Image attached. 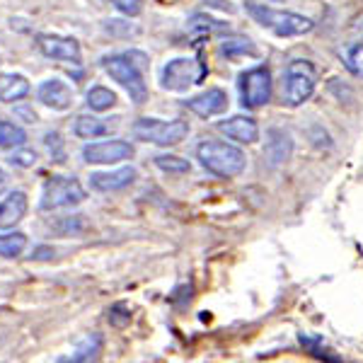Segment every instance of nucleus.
Masks as SVG:
<instances>
[{"label":"nucleus","mask_w":363,"mask_h":363,"mask_svg":"<svg viewBox=\"0 0 363 363\" xmlns=\"http://www.w3.org/2000/svg\"><path fill=\"white\" fill-rule=\"evenodd\" d=\"M186 107H189L196 116L206 119V116L223 112V109L228 107V95L223 90H218V87H213V90H206L196 97H189L186 99Z\"/></svg>","instance_id":"13"},{"label":"nucleus","mask_w":363,"mask_h":363,"mask_svg":"<svg viewBox=\"0 0 363 363\" xmlns=\"http://www.w3.org/2000/svg\"><path fill=\"white\" fill-rule=\"evenodd\" d=\"M223 29H228L225 22L213 20V17H208V15H194L189 20V34L194 39H203V42H206V37H211L213 32H223Z\"/></svg>","instance_id":"19"},{"label":"nucleus","mask_w":363,"mask_h":363,"mask_svg":"<svg viewBox=\"0 0 363 363\" xmlns=\"http://www.w3.org/2000/svg\"><path fill=\"white\" fill-rule=\"evenodd\" d=\"M13 162L15 165H22V167H29L37 162V153L34 150H20L17 155H13Z\"/></svg>","instance_id":"30"},{"label":"nucleus","mask_w":363,"mask_h":363,"mask_svg":"<svg viewBox=\"0 0 363 363\" xmlns=\"http://www.w3.org/2000/svg\"><path fill=\"white\" fill-rule=\"evenodd\" d=\"M160 3H165V0H160Z\"/></svg>","instance_id":"32"},{"label":"nucleus","mask_w":363,"mask_h":363,"mask_svg":"<svg viewBox=\"0 0 363 363\" xmlns=\"http://www.w3.org/2000/svg\"><path fill=\"white\" fill-rule=\"evenodd\" d=\"M109 131H112V126L95 119V116H78V121H75V136H80V138L104 136V133H109Z\"/></svg>","instance_id":"21"},{"label":"nucleus","mask_w":363,"mask_h":363,"mask_svg":"<svg viewBox=\"0 0 363 363\" xmlns=\"http://www.w3.org/2000/svg\"><path fill=\"white\" fill-rule=\"evenodd\" d=\"M128 320H131V313H128L126 303H116V306H112V310H109V325L126 327Z\"/></svg>","instance_id":"28"},{"label":"nucleus","mask_w":363,"mask_h":363,"mask_svg":"<svg viewBox=\"0 0 363 363\" xmlns=\"http://www.w3.org/2000/svg\"><path fill=\"white\" fill-rule=\"evenodd\" d=\"M27 213V194L25 191H13L0 201V230L15 228Z\"/></svg>","instance_id":"15"},{"label":"nucleus","mask_w":363,"mask_h":363,"mask_svg":"<svg viewBox=\"0 0 363 363\" xmlns=\"http://www.w3.org/2000/svg\"><path fill=\"white\" fill-rule=\"evenodd\" d=\"M85 189L75 177H49L44 186V196L39 208L42 211H58V208H70L78 206L80 201H85Z\"/></svg>","instance_id":"6"},{"label":"nucleus","mask_w":363,"mask_h":363,"mask_svg":"<svg viewBox=\"0 0 363 363\" xmlns=\"http://www.w3.org/2000/svg\"><path fill=\"white\" fill-rule=\"evenodd\" d=\"M298 342L303 344V349L308 351V354H313L315 359H320L322 363H342L339 356L332 354L330 349L325 347V342H322L320 337H310V335H298Z\"/></svg>","instance_id":"20"},{"label":"nucleus","mask_w":363,"mask_h":363,"mask_svg":"<svg viewBox=\"0 0 363 363\" xmlns=\"http://www.w3.org/2000/svg\"><path fill=\"white\" fill-rule=\"evenodd\" d=\"M39 49L44 56L56 58V61L80 63V44L73 37H56V34H42L37 39Z\"/></svg>","instance_id":"10"},{"label":"nucleus","mask_w":363,"mask_h":363,"mask_svg":"<svg viewBox=\"0 0 363 363\" xmlns=\"http://www.w3.org/2000/svg\"><path fill=\"white\" fill-rule=\"evenodd\" d=\"M218 131L223 133V136L238 140V143H255L257 138H259V126H257L255 119H250V116H230V119L225 121H218Z\"/></svg>","instance_id":"11"},{"label":"nucleus","mask_w":363,"mask_h":363,"mask_svg":"<svg viewBox=\"0 0 363 363\" xmlns=\"http://www.w3.org/2000/svg\"><path fill=\"white\" fill-rule=\"evenodd\" d=\"M39 102L46 104L49 109H68L73 104V90L58 78H51L39 85Z\"/></svg>","instance_id":"14"},{"label":"nucleus","mask_w":363,"mask_h":363,"mask_svg":"<svg viewBox=\"0 0 363 363\" xmlns=\"http://www.w3.org/2000/svg\"><path fill=\"white\" fill-rule=\"evenodd\" d=\"M29 97V80L20 73L0 75V102H20Z\"/></svg>","instance_id":"17"},{"label":"nucleus","mask_w":363,"mask_h":363,"mask_svg":"<svg viewBox=\"0 0 363 363\" xmlns=\"http://www.w3.org/2000/svg\"><path fill=\"white\" fill-rule=\"evenodd\" d=\"M247 13L252 15V20H255L257 25L274 32L277 37H301V34L313 32V27H315V22L306 15L269 8V5L252 3V0L247 3Z\"/></svg>","instance_id":"3"},{"label":"nucleus","mask_w":363,"mask_h":363,"mask_svg":"<svg viewBox=\"0 0 363 363\" xmlns=\"http://www.w3.org/2000/svg\"><path fill=\"white\" fill-rule=\"evenodd\" d=\"M87 104H90V109H95V112H107V109H112L116 104V95L109 87L97 85L87 92Z\"/></svg>","instance_id":"22"},{"label":"nucleus","mask_w":363,"mask_h":363,"mask_svg":"<svg viewBox=\"0 0 363 363\" xmlns=\"http://www.w3.org/2000/svg\"><path fill=\"white\" fill-rule=\"evenodd\" d=\"M220 54L228 58H235V56H250L255 54V44L245 37H235V39H225L223 46H220Z\"/></svg>","instance_id":"26"},{"label":"nucleus","mask_w":363,"mask_h":363,"mask_svg":"<svg viewBox=\"0 0 363 363\" xmlns=\"http://www.w3.org/2000/svg\"><path fill=\"white\" fill-rule=\"evenodd\" d=\"M133 145L128 140H104V143H90L83 148V160L92 165H114V162L133 157Z\"/></svg>","instance_id":"9"},{"label":"nucleus","mask_w":363,"mask_h":363,"mask_svg":"<svg viewBox=\"0 0 363 363\" xmlns=\"http://www.w3.org/2000/svg\"><path fill=\"white\" fill-rule=\"evenodd\" d=\"M344 63L354 75L363 78V44H354L349 46V51L344 54Z\"/></svg>","instance_id":"27"},{"label":"nucleus","mask_w":363,"mask_h":363,"mask_svg":"<svg viewBox=\"0 0 363 363\" xmlns=\"http://www.w3.org/2000/svg\"><path fill=\"white\" fill-rule=\"evenodd\" d=\"M240 104L247 109L264 107L272 97V73L267 66L250 68L240 75Z\"/></svg>","instance_id":"8"},{"label":"nucleus","mask_w":363,"mask_h":363,"mask_svg":"<svg viewBox=\"0 0 363 363\" xmlns=\"http://www.w3.org/2000/svg\"><path fill=\"white\" fill-rule=\"evenodd\" d=\"M196 157L201 167H206L216 177H235L245 169L247 160L238 145H230L225 140H203L196 145Z\"/></svg>","instance_id":"2"},{"label":"nucleus","mask_w":363,"mask_h":363,"mask_svg":"<svg viewBox=\"0 0 363 363\" xmlns=\"http://www.w3.org/2000/svg\"><path fill=\"white\" fill-rule=\"evenodd\" d=\"M114 8L119 10V13H124L126 17H136L140 13V5H143V0H112Z\"/></svg>","instance_id":"29"},{"label":"nucleus","mask_w":363,"mask_h":363,"mask_svg":"<svg viewBox=\"0 0 363 363\" xmlns=\"http://www.w3.org/2000/svg\"><path fill=\"white\" fill-rule=\"evenodd\" d=\"M133 133L145 140V143H155V145H177L179 140H184V136L189 133V124L184 119H174V121H160V119H138L133 124Z\"/></svg>","instance_id":"7"},{"label":"nucleus","mask_w":363,"mask_h":363,"mask_svg":"<svg viewBox=\"0 0 363 363\" xmlns=\"http://www.w3.org/2000/svg\"><path fill=\"white\" fill-rule=\"evenodd\" d=\"M25 128H20L13 121L0 119V148H15V145L25 143Z\"/></svg>","instance_id":"24"},{"label":"nucleus","mask_w":363,"mask_h":363,"mask_svg":"<svg viewBox=\"0 0 363 363\" xmlns=\"http://www.w3.org/2000/svg\"><path fill=\"white\" fill-rule=\"evenodd\" d=\"M206 78L203 58H174L160 73V85L172 92H184Z\"/></svg>","instance_id":"4"},{"label":"nucleus","mask_w":363,"mask_h":363,"mask_svg":"<svg viewBox=\"0 0 363 363\" xmlns=\"http://www.w3.org/2000/svg\"><path fill=\"white\" fill-rule=\"evenodd\" d=\"M140 66H148V56L138 54V51L102 58V68L124 87L128 92V97L133 99V104H143L145 99H148V87H145Z\"/></svg>","instance_id":"1"},{"label":"nucleus","mask_w":363,"mask_h":363,"mask_svg":"<svg viewBox=\"0 0 363 363\" xmlns=\"http://www.w3.org/2000/svg\"><path fill=\"white\" fill-rule=\"evenodd\" d=\"M5 189H8V174H5L3 169H0V194H3Z\"/></svg>","instance_id":"31"},{"label":"nucleus","mask_w":363,"mask_h":363,"mask_svg":"<svg viewBox=\"0 0 363 363\" xmlns=\"http://www.w3.org/2000/svg\"><path fill=\"white\" fill-rule=\"evenodd\" d=\"M99 349H102V337L99 335H87L83 342L78 344L68 356H63L58 363H92L97 359Z\"/></svg>","instance_id":"18"},{"label":"nucleus","mask_w":363,"mask_h":363,"mask_svg":"<svg viewBox=\"0 0 363 363\" xmlns=\"http://www.w3.org/2000/svg\"><path fill=\"white\" fill-rule=\"evenodd\" d=\"M136 174L138 172L133 167H121V169H114V172H95L90 177V184H92V189L109 194V191H121V189H126L128 184H133Z\"/></svg>","instance_id":"12"},{"label":"nucleus","mask_w":363,"mask_h":363,"mask_svg":"<svg viewBox=\"0 0 363 363\" xmlns=\"http://www.w3.org/2000/svg\"><path fill=\"white\" fill-rule=\"evenodd\" d=\"M291 150H294V143H291L289 133L279 131V128H272L267 138V160L272 162L274 167H279L289 160Z\"/></svg>","instance_id":"16"},{"label":"nucleus","mask_w":363,"mask_h":363,"mask_svg":"<svg viewBox=\"0 0 363 363\" xmlns=\"http://www.w3.org/2000/svg\"><path fill=\"white\" fill-rule=\"evenodd\" d=\"M155 167L162 169L165 174H184L191 169L189 160H184V157H179V155H157Z\"/></svg>","instance_id":"25"},{"label":"nucleus","mask_w":363,"mask_h":363,"mask_svg":"<svg viewBox=\"0 0 363 363\" xmlns=\"http://www.w3.org/2000/svg\"><path fill=\"white\" fill-rule=\"evenodd\" d=\"M27 247V235L25 233H10V235H0V257L13 259L20 257Z\"/></svg>","instance_id":"23"},{"label":"nucleus","mask_w":363,"mask_h":363,"mask_svg":"<svg viewBox=\"0 0 363 363\" xmlns=\"http://www.w3.org/2000/svg\"><path fill=\"white\" fill-rule=\"evenodd\" d=\"M315 85H318V68L306 58H298L286 68V104L301 107L313 97Z\"/></svg>","instance_id":"5"}]
</instances>
